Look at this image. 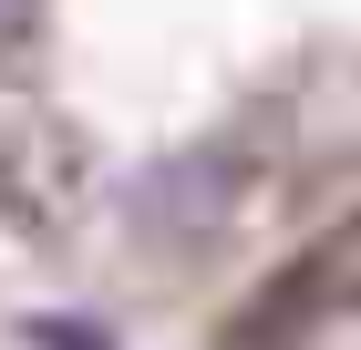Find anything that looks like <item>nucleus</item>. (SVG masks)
Here are the masks:
<instances>
[{
    "mask_svg": "<svg viewBox=\"0 0 361 350\" xmlns=\"http://www.w3.org/2000/svg\"><path fill=\"white\" fill-rule=\"evenodd\" d=\"M145 216H155L166 237H196L207 216H227V186L207 175V165H166V175L145 186Z\"/></svg>",
    "mask_w": 361,
    "mask_h": 350,
    "instance_id": "1",
    "label": "nucleus"
},
{
    "mask_svg": "<svg viewBox=\"0 0 361 350\" xmlns=\"http://www.w3.org/2000/svg\"><path fill=\"white\" fill-rule=\"evenodd\" d=\"M31 350H104L93 320H31Z\"/></svg>",
    "mask_w": 361,
    "mask_h": 350,
    "instance_id": "2",
    "label": "nucleus"
},
{
    "mask_svg": "<svg viewBox=\"0 0 361 350\" xmlns=\"http://www.w3.org/2000/svg\"><path fill=\"white\" fill-rule=\"evenodd\" d=\"M31 21H42V0H0V42H21Z\"/></svg>",
    "mask_w": 361,
    "mask_h": 350,
    "instance_id": "3",
    "label": "nucleus"
}]
</instances>
